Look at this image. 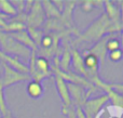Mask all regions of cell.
Segmentation results:
<instances>
[{
	"mask_svg": "<svg viewBox=\"0 0 123 118\" xmlns=\"http://www.w3.org/2000/svg\"><path fill=\"white\" fill-rule=\"evenodd\" d=\"M120 32V29L116 25H113L108 17L105 14H103L100 17H98L83 34L79 36L78 40L76 42H81V41H93L98 40L99 38H103L104 36H107V34L110 35L111 33Z\"/></svg>",
	"mask_w": 123,
	"mask_h": 118,
	"instance_id": "1",
	"label": "cell"
},
{
	"mask_svg": "<svg viewBox=\"0 0 123 118\" xmlns=\"http://www.w3.org/2000/svg\"><path fill=\"white\" fill-rule=\"evenodd\" d=\"M0 50L3 53L8 54L13 58H24V59H29L30 51L26 47L22 46L19 42H17L10 34L2 32L0 29Z\"/></svg>",
	"mask_w": 123,
	"mask_h": 118,
	"instance_id": "2",
	"label": "cell"
},
{
	"mask_svg": "<svg viewBox=\"0 0 123 118\" xmlns=\"http://www.w3.org/2000/svg\"><path fill=\"white\" fill-rule=\"evenodd\" d=\"M2 67H3V76H2L3 88H8V87L19 84L22 81H30L31 80V78L28 74L21 73V72L9 66L6 63H2Z\"/></svg>",
	"mask_w": 123,
	"mask_h": 118,
	"instance_id": "3",
	"label": "cell"
},
{
	"mask_svg": "<svg viewBox=\"0 0 123 118\" xmlns=\"http://www.w3.org/2000/svg\"><path fill=\"white\" fill-rule=\"evenodd\" d=\"M52 75H53V73H52V71L50 69L49 61L45 58L38 56V58L36 59V62H35L34 69H32V72L29 73V76H30V78H31V80L41 82L42 79L51 77Z\"/></svg>",
	"mask_w": 123,
	"mask_h": 118,
	"instance_id": "4",
	"label": "cell"
},
{
	"mask_svg": "<svg viewBox=\"0 0 123 118\" xmlns=\"http://www.w3.org/2000/svg\"><path fill=\"white\" fill-rule=\"evenodd\" d=\"M29 14H27L26 20V26L30 28H38L44 23L45 14L43 11L41 1H34L31 9H30Z\"/></svg>",
	"mask_w": 123,
	"mask_h": 118,
	"instance_id": "5",
	"label": "cell"
},
{
	"mask_svg": "<svg viewBox=\"0 0 123 118\" xmlns=\"http://www.w3.org/2000/svg\"><path fill=\"white\" fill-rule=\"evenodd\" d=\"M109 99L106 94L100 95L96 99L87 100L84 103V105L82 106V111L85 115V118H96V116L99 114L100 110L103 108V106L106 104V102Z\"/></svg>",
	"mask_w": 123,
	"mask_h": 118,
	"instance_id": "6",
	"label": "cell"
},
{
	"mask_svg": "<svg viewBox=\"0 0 123 118\" xmlns=\"http://www.w3.org/2000/svg\"><path fill=\"white\" fill-rule=\"evenodd\" d=\"M68 91L70 94V99H71V104L74 103V105H76V107H81L84 105V103L87 101V92H85L84 87L79 86V85L74 84H67Z\"/></svg>",
	"mask_w": 123,
	"mask_h": 118,
	"instance_id": "7",
	"label": "cell"
},
{
	"mask_svg": "<svg viewBox=\"0 0 123 118\" xmlns=\"http://www.w3.org/2000/svg\"><path fill=\"white\" fill-rule=\"evenodd\" d=\"M55 85H56V89L58 91V94H60L62 101H63V108L66 110V108L70 107L72 104H71V99H70V94H69V91H68V87L66 81L63 78H61L60 76L55 75Z\"/></svg>",
	"mask_w": 123,
	"mask_h": 118,
	"instance_id": "8",
	"label": "cell"
},
{
	"mask_svg": "<svg viewBox=\"0 0 123 118\" xmlns=\"http://www.w3.org/2000/svg\"><path fill=\"white\" fill-rule=\"evenodd\" d=\"M103 3H104L105 10H106L105 15L108 17V20L113 25H116L121 30L122 27H121V21H120V10L118 9V7L116 4H113V2L111 1H103Z\"/></svg>",
	"mask_w": 123,
	"mask_h": 118,
	"instance_id": "9",
	"label": "cell"
},
{
	"mask_svg": "<svg viewBox=\"0 0 123 118\" xmlns=\"http://www.w3.org/2000/svg\"><path fill=\"white\" fill-rule=\"evenodd\" d=\"M0 62L6 63V64H8L9 66H11L12 68L16 69V71L21 72V73H23V74H28V75H29V69H28L27 65L19 62V60L17 58H13V56H10V55H8V54L3 53L1 50H0Z\"/></svg>",
	"mask_w": 123,
	"mask_h": 118,
	"instance_id": "10",
	"label": "cell"
},
{
	"mask_svg": "<svg viewBox=\"0 0 123 118\" xmlns=\"http://www.w3.org/2000/svg\"><path fill=\"white\" fill-rule=\"evenodd\" d=\"M17 42H19L22 46L26 47L27 49H29L30 51H37V46L35 45V42L31 40L29 34L27 33V30H21V32H16V33H12L10 34Z\"/></svg>",
	"mask_w": 123,
	"mask_h": 118,
	"instance_id": "11",
	"label": "cell"
},
{
	"mask_svg": "<svg viewBox=\"0 0 123 118\" xmlns=\"http://www.w3.org/2000/svg\"><path fill=\"white\" fill-rule=\"evenodd\" d=\"M71 61H72V66H74V71L78 72L79 74L83 76V78H89L90 79V75L87 73L86 68L84 67L83 64V58L77 50H71Z\"/></svg>",
	"mask_w": 123,
	"mask_h": 118,
	"instance_id": "12",
	"label": "cell"
},
{
	"mask_svg": "<svg viewBox=\"0 0 123 118\" xmlns=\"http://www.w3.org/2000/svg\"><path fill=\"white\" fill-rule=\"evenodd\" d=\"M27 93L31 99H39L43 94V87L41 82L30 80L27 85Z\"/></svg>",
	"mask_w": 123,
	"mask_h": 118,
	"instance_id": "13",
	"label": "cell"
},
{
	"mask_svg": "<svg viewBox=\"0 0 123 118\" xmlns=\"http://www.w3.org/2000/svg\"><path fill=\"white\" fill-rule=\"evenodd\" d=\"M0 13L8 17H14L17 15L16 9L9 0H0Z\"/></svg>",
	"mask_w": 123,
	"mask_h": 118,
	"instance_id": "14",
	"label": "cell"
},
{
	"mask_svg": "<svg viewBox=\"0 0 123 118\" xmlns=\"http://www.w3.org/2000/svg\"><path fill=\"white\" fill-rule=\"evenodd\" d=\"M42 4L43 11H44V14L47 15L50 19H61L62 14L58 12V10L54 7V4L52 3V1H41Z\"/></svg>",
	"mask_w": 123,
	"mask_h": 118,
	"instance_id": "15",
	"label": "cell"
},
{
	"mask_svg": "<svg viewBox=\"0 0 123 118\" xmlns=\"http://www.w3.org/2000/svg\"><path fill=\"white\" fill-rule=\"evenodd\" d=\"M71 62V53H70L69 50H65L63 52V55H62L61 60H60V66H57L64 73H67L69 72V65Z\"/></svg>",
	"mask_w": 123,
	"mask_h": 118,
	"instance_id": "16",
	"label": "cell"
},
{
	"mask_svg": "<svg viewBox=\"0 0 123 118\" xmlns=\"http://www.w3.org/2000/svg\"><path fill=\"white\" fill-rule=\"evenodd\" d=\"M9 113L11 112L8 108V105H6V98H4V88H3L2 79H1L0 80V114H1V116H6Z\"/></svg>",
	"mask_w": 123,
	"mask_h": 118,
	"instance_id": "17",
	"label": "cell"
},
{
	"mask_svg": "<svg viewBox=\"0 0 123 118\" xmlns=\"http://www.w3.org/2000/svg\"><path fill=\"white\" fill-rule=\"evenodd\" d=\"M27 33L29 34L30 38H31V40L35 42V45H36L37 47H39L40 42H41V39H42V37H43L42 30H39L38 28L27 27Z\"/></svg>",
	"mask_w": 123,
	"mask_h": 118,
	"instance_id": "18",
	"label": "cell"
},
{
	"mask_svg": "<svg viewBox=\"0 0 123 118\" xmlns=\"http://www.w3.org/2000/svg\"><path fill=\"white\" fill-rule=\"evenodd\" d=\"M56 38H57V37H56ZM56 38L53 35H44V36L42 37V39H41L40 46L42 47V49H44V50L51 49L56 43V40H55Z\"/></svg>",
	"mask_w": 123,
	"mask_h": 118,
	"instance_id": "19",
	"label": "cell"
},
{
	"mask_svg": "<svg viewBox=\"0 0 123 118\" xmlns=\"http://www.w3.org/2000/svg\"><path fill=\"white\" fill-rule=\"evenodd\" d=\"M106 49H107V51H109V52L115 51V50H118V49H121V42H120V40L117 38H110L106 43Z\"/></svg>",
	"mask_w": 123,
	"mask_h": 118,
	"instance_id": "20",
	"label": "cell"
},
{
	"mask_svg": "<svg viewBox=\"0 0 123 118\" xmlns=\"http://www.w3.org/2000/svg\"><path fill=\"white\" fill-rule=\"evenodd\" d=\"M108 58H109V60H111L112 62H119V61H121L123 59V50L118 49V50H115V51L109 52Z\"/></svg>",
	"mask_w": 123,
	"mask_h": 118,
	"instance_id": "21",
	"label": "cell"
},
{
	"mask_svg": "<svg viewBox=\"0 0 123 118\" xmlns=\"http://www.w3.org/2000/svg\"><path fill=\"white\" fill-rule=\"evenodd\" d=\"M82 10L84 11V12H89V11L92 10V8H93V1H83L82 2Z\"/></svg>",
	"mask_w": 123,
	"mask_h": 118,
	"instance_id": "22",
	"label": "cell"
},
{
	"mask_svg": "<svg viewBox=\"0 0 123 118\" xmlns=\"http://www.w3.org/2000/svg\"><path fill=\"white\" fill-rule=\"evenodd\" d=\"M112 89H117V92H123V85H111Z\"/></svg>",
	"mask_w": 123,
	"mask_h": 118,
	"instance_id": "23",
	"label": "cell"
},
{
	"mask_svg": "<svg viewBox=\"0 0 123 118\" xmlns=\"http://www.w3.org/2000/svg\"><path fill=\"white\" fill-rule=\"evenodd\" d=\"M121 3V9H120V21H121V27H123V1H119Z\"/></svg>",
	"mask_w": 123,
	"mask_h": 118,
	"instance_id": "24",
	"label": "cell"
},
{
	"mask_svg": "<svg viewBox=\"0 0 123 118\" xmlns=\"http://www.w3.org/2000/svg\"><path fill=\"white\" fill-rule=\"evenodd\" d=\"M2 76H3V67H2V63H0V80L2 79Z\"/></svg>",
	"mask_w": 123,
	"mask_h": 118,
	"instance_id": "25",
	"label": "cell"
},
{
	"mask_svg": "<svg viewBox=\"0 0 123 118\" xmlns=\"http://www.w3.org/2000/svg\"><path fill=\"white\" fill-rule=\"evenodd\" d=\"M0 118H14V117L12 116V114H11V113H9L8 115H6V116H1Z\"/></svg>",
	"mask_w": 123,
	"mask_h": 118,
	"instance_id": "26",
	"label": "cell"
},
{
	"mask_svg": "<svg viewBox=\"0 0 123 118\" xmlns=\"http://www.w3.org/2000/svg\"><path fill=\"white\" fill-rule=\"evenodd\" d=\"M122 35H121V41H120V42H121V46H122V48H123V27H122Z\"/></svg>",
	"mask_w": 123,
	"mask_h": 118,
	"instance_id": "27",
	"label": "cell"
}]
</instances>
